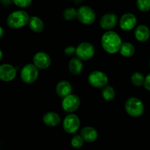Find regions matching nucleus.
Returning a JSON list of instances; mask_svg holds the SVG:
<instances>
[{
    "label": "nucleus",
    "instance_id": "obj_18",
    "mask_svg": "<svg viewBox=\"0 0 150 150\" xmlns=\"http://www.w3.org/2000/svg\"><path fill=\"white\" fill-rule=\"evenodd\" d=\"M83 65L81 60L79 57H72L69 61L68 69L70 73L73 75H79L83 71Z\"/></svg>",
    "mask_w": 150,
    "mask_h": 150
},
{
    "label": "nucleus",
    "instance_id": "obj_20",
    "mask_svg": "<svg viewBox=\"0 0 150 150\" xmlns=\"http://www.w3.org/2000/svg\"><path fill=\"white\" fill-rule=\"evenodd\" d=\"M120 52L122 56L125 57H130L134 54L135 47L131 43L125 42L122 43L121 48H120Z\"/></svg>",
    "mask_w": 150,
    "mask_h": 150
},
{
    "label": "nucleus",
    "instance_id": "obj_2",
    "mask_svg": "<svg viewBox=\"0 0 150 150\" xmlns=\"http://www.w3.org/2000/svg\"><path fill=\"white\" fill-rule=\"evenodd\" d=\"M29 19L30 18L26 11L17 10L9 15L7 23L12 29H20L28 24Z\"/></svg>",
    "mask_w": 150,
    "mask_h": 150
},
{
    "label": "nucleus",
    "instance_id": "obj_8",
    "mask_svg": "<svg viewBox=\"0 0 150 150\" xmlns=\"http://www.w3.org/2000/svg\"><path fill=\"white\" fill-rule=\"evenodd\" d=\"M81 104L80 98L76 94H70L67 96L63 98L62 101V107L65 112L73 113L78 110Z\"/></svg>",
    "mask_w": 150,
    "mask_h": 150
},
{
    "label": "nucleus",
    "instance_id": "obj_15",
    "mask_svg": "<svg viewBox=\"0 0 150 150\" xmlns=\"http://www.w3.org/2000/svg\"><path fill=\"white\" fill-rule=\"evenodd\" d=\"M80 135L84 141L89 143L94 142L98 138V131L92 126H85L82 128L80 132Z\"/></svg>",
    "mask_w": 150,
    "mask_h": 150
},
{
    "label": "nucleus",
    "instance_id": "obj_27",
    "mask_svg": "<svg viewBox=\"0 0 150 150\" xmlns=\"http://www.w3.org/2000/svg\"><path fill=\"white\" fill-rule=\"evenodd\" d=\"M76 48L74 46H72L66 47L65 49H64V54L67 56H73V54H76Z\"/></svg>",
    "mask_w": 150,
    "mask_h": 150
},
{
    "label": "nucleus",
    "instance_id": "obj_7",
    "mask_svg": "<svg viewBox=\"0 0 150 150\" xmlns=\"http://www.w3.org/2000/svg\"><path fill=\"white\" fill-rule=\"evenodd\" d=\"M76 54L81 60H89L95 54V47L89 42H82L76 47Z\"/></svg>",
    "mask_w": 150,
    "mask_h": 150
},
{
    "label": "nucleus",
    "instance_id": "obj_11",
    "mask_svg": "<svg viewBox=\"0 0 150 150\" xmlns=\"http://www.w3.org/2000/svg\"><path fill=\"white\" fill-rule=\"evenodd\" d=\"M17 69L10 64H2L0 66V79L4 82H10L16 78Z\"/></svg>",
    "mask_w": 150,
    "mask_h": 150
},
{
    "label": "nucleus",
    "instance_id": "obj_17",
    "mask_svg": "<svg viewBox=\"0 0 150 150\" xmlns=\"http://www.w3.org/2000/svg\"><path fill=\"white\" fill-rule=\"evenodd\" d=\"M135 38L139 42H145L150 37V30L146 25H139L135 29Z\"/></svg>",
    "mask_w": 150,
    "mask_h": 150
},
{
    "label": "nucleus",
    "instance_id": "obj_32",
    "mask_svg": "<svg viewBox=\"0 0 150 150\" xmlns=\"http://www.w3.org/2000/svg\"><path fill=\"white\" fill-rule=\"evenodd\" d=\"M149 66H150V60H149Z\"/></svg>",
    "mask_w": 150,
    "mask_h": 150
},
{
    "label": "nucleus",
    "instance_id": "obj_22",
    "mask_svg": "<svg viewBox=\"0 0 150 150\" xmlns=\"http://www.w3.org/2000/svg\"><path fill=\"white\" fill-rule=\"evenodd\" d=\"M131 81L133 85L137 87H140L144 84L145 77L140 72H135L132 75Z\"/></svg>",
    "mask_w": 150,
    "mask_h": 150
},
{
    "label": "nucleus",
    "instance_id": "obj_13",
    "mask_svg": "<svg viewBox=\"0 0 150 150\" xmlns=\"http://www.w3.org/2000/svg\"><path fill=\"white\" fill-rule=\"evenodd\" d=\"M136 23L137 19L133 13H125L120 19V26L122 30L130 31L136 26Z\"/></svg>",
    "mask_w": 150,
    "mask_h": 150
},
{
    "label": "nucleus",
    "instance_id": "obj_9",
    "mask_svg": "<svg viewBox=\"0 0 150 150\" xmlns=\"http://www.w3.org/2000/svg\"><path fill=\"white\" fill-rule=\"evenodd\" d=\"M80 126V119L79 116L71 114L66 116L63 121V128L69 134H75Z\"/></svg>",
    "mask_w": 150,
    "mask_h": 150
},
{
    "label": "nucleus",
    "instance_id": "obj_1",
    "mask_svg": "<svg viewBox=\"0 0 150 150\" xmlns=\"http://www.w3.org/2000/svg\"><path fill=\"white\" fill-rule=\"evenodd\" d=\"M101 44L106 52L113 54L120 51V48L122 45V41L117 32L110 30L107 31L103 35Z\"/></svg>",
    "mask_w": 150,
    "mask_h": 150
},
{
    "label": "nucleus",
    "instance_id": "obj_23",
    "mask_svg": "<svg viewBox=\"0 0 150 150\" xmlns=\"http://www.w3.org/2000/svg\"><path fill=\"white\" fill-rule=\"evenodd\" d=\"M78 12L73 7L66 8L63 12V17L67 21H73L77 18Z\"/></svg>",
    "mask_w": 150,
    "mask_h": 150
},
{
    "label": "nucleus",
    "instance_id": "obj_19",
    "mask_svg": "<svg viewBox=\"0 0 150 150\" xmlns=\"http://www.w3.org/2000/svg\"><path fill=\"white\" fill-rule=\"evenodd\" d=\"M28 25L31 30L36 33L41 32L44 29L43 21L38 16H31Z\"/></svg>",
    "mask_w": 150,
    "mask_h": 150
},
{
    "label": "nucleus",
    "instance_id": "obj_31",
    "mask_svg": "<svg viewBox=\"0 0 150 150\" xmlns=\"http://www.w3.org/2000/svg\"><path fill=\"white\" fill-rule=\"evenodd\" d=\"M0 54H1V57H0V60H1V59H2V57H3L2 51H1V50H0Z\"/></svg>",
    "mask_w": 150,
    "mask_h": 150
},
{
    "label": "nucleus",
    "instance_id": "obj_3",
    "mask_svg": "<svg viewBox=\"0 0 150 150\" xmlns=\"http://www.w3.org/2000/svg\"><path fill=\"white\" fill-rule=\"evenodd\" d=\"M125 107L127 114L134 118L140 117L144 112V103L136 97L129 98L125 102Z\"/></svg>",
    "mask_w": 150,
    "mask_h": 150
},
{
    "label": "nucleus",
    "instance_id": "obj_25",
    "mask_svg": "<svg viewBox=\"0 0 150 150\" xmlns=\"http://www.w3.org/2000/svg\"><path fill=\"white\" fill-rule=\"evenodd\" d=\"M136 5L141 11L147 12L150 10V0H137Z\"/></svg>",
    "mask_w": 150,
    "mask_h": 150
},
{
    "label": "nucleus",
    "instance_id": "obj_5",
    "mask_svg": "<svg viewBox=\"0 0 150 150\" xmlns=\"http://www.w3.org/2000/svg\"><path fill=\"white\" fill-rule=\"evenodd\" d=\"M77 12V19L81 23L85 25L92 24L96 19L95 12L89 6H81L78 9Z\"/></svg>",
    "mask_w": 150,
    "mask_h": 150
},
{
    "label": "nucleus",
    "instance_id": "obj_29",
    "mask_svg": "<svg viewBox=\"0 0 150 150\" xmlns=\"http://www.w3.org/2000/svg\"><path fill=\"white\" fill-rule=\"evenodd\" d=\"M11 1H13V0H1V2L4 4H6V5L10 4L11 3Z\"/></svg>",
    "mask_w": 150,
    "mask_h": 150
},
{
    "label": "nucleus",
    "instance_id": "obj_14",
    "mask_svg": "<svg viewBox=\"0 0 150 150\" xmlns=\"http://www.w3.org/2000/svg\"><path fill=\"white\" fill-rule=\"evenodd\" d=\"M73 88L72 85L68 81L62 80L57 83L56 87V92L57 95L61 98H64L68 95L71 94Z\"/></svg>",
    "mask_w": 150,
    "mask_h": 150
},
{
    "label": "nucleus",
    "instance_id": "obj_10",
    "mask_svg": "<svg viewBox=\"0 0 150 150\" xmlns=\"http://www.w3.org/2000/svg\"><path fill=\"white\" fill-rule=\"evenodd\" d=\"M51 59L49 54L45 51H38L34 55L33 63L38 69H46L50 66Z\"/></svg>",
    "mask_w": 150,
    "mask_h": 150
},
{
    "label": "nucleus",
    "instance_id": "obj_30",
    "mask_svg": "<svg viewBox=\"0 0 150 150\" xmlns=\"http://www.w3.org/2000/svg\"><path fill=\"white\" fill-rule=\"evenodd\" d=\"M0 32H0V38H1L3 36H4V29H3V28L1 27V26L0 27Z\"/></svg>",
    "mask_w": 150,
    "mask_h": 150
},
{
    "label": "nucleus",
    "instance_id": "obj_28",
    "mask_svg": "<svg viewBox=\"0 0 150 150\" xmlns=\"http://www.w3.org/2000/svg\"><path fill=\"white\" fill-rule=\"evenodd\" d=\"M144 88H146V90L150 91V73L147 76L145 77V81H144Z\"/></svg>",
    "mask_w": 150,
    "mask_h": 150
},
{
    "label": "nucleus",
    "instance_id": "obj_4",
    "mask_svg": "<svg viewBox=\"0 0 150 150\" xmlns=\"http://www.w3.org/2000/svg\"><path fill=\"white\" fill-rule=\"evenodd\" d=\"M39 75L38 68L34 63L25 65L21 71V78L26 84H32L37 80Z\"/></svg>",
    "mask_w": 150,
    "mask_h": 150
},
{
    "label": "nucleus",
    "instance_id": "obj_24",
    "mask_svg": "<svg viewBox=\"0 0 150 150\" xmlns=\"http://www.w3.org/2000/svg\"><path fill=\"white\" fill-rule=\"evenodd\" d=\"M83 141H84V140L81 136V135H76L72 138L71 145L73 148L80 149L83 146Z\"/></svg>",
    "mask_w": 150,
    "mask_h": 150
},
{
    "label": "nucleus",
    "instance_id": "obj_16",
    "mask_svg": "<svg viewBox=\"0 0 150 150\" xmlns=\"http://www.w3.org/2000/svg\"><path fill=\"white\" fill-rule=\"evenodd\" d=\"M42 121L48 126H56L61 122V118L59 115L54 111H49L45 113L42 116Z\"/></svg>",
    "mask_w": 150,
    "mask_h": 150
},
{
    "label": "nucleus",
    "instance_id": "obj_12",
    "mask_svg": "<svg viewBox=\"0 0 150 150\" xmlns=\"http://www.w3.org/2000/svg\"><path fill=\"white\" fill-rule=\"evenodd\" d=\"M118 23V17L114 13H106L101 17L100 25L105 30L110 31L115 27Z\"/></svg>",
    "mask_w": 150,
    "mask_h": 150
},
{
    "label": "nucleus",
    "instance_id": "obj_21",
    "mask_svg": "<svg viewBox=\"0 0 150 150\" xmlns=\"http://www.w3.org/2000/svg\"><path fill=\"white\" fill-rule=\"evenodd\" d=\"M116 95L115 90L111 85H105L102 90L103 98L105 101H111L114 99Z\"/></svg>",
    "mask_w": 150,
    "mask_h": 150
},
{
    "label": "nucleus",
    "instance_id": "obj_6",
    "mask_svg": "<svg viewBox=\"0 0 150 150\" xmlns=\"http://www.w3.org/2000/svg\"><path fill=\"white\" fill-rule=\"evenodd\" d=\"M108 81L107 75L100 71H94L88 76V82L94 88H104L108 84Z\"/></svg>",
    "mask_w": 150,
    "mask_h": 150
},
{
    "label": "nucleus",
    "instance_id": "obj_26",
    "mask_svg": "<svg viewBox=\"0 0 150 150\" xmlns=\"http://www.w3.org/2000/svg\"><path fill=\"white\" fill-rule=\"evenodd\" d=\"M32 0H13V2L21 8H25L29 7L32 3Z\"/></svg>",
    "mask_w": 150,
    "mask_h": 150
}]
</instances>
